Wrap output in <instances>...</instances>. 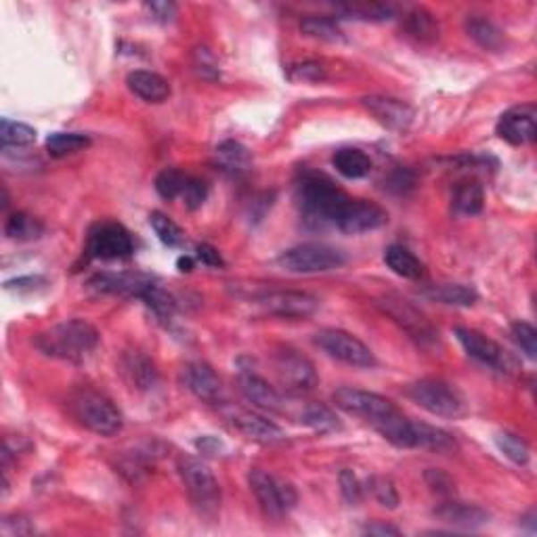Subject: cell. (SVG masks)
<instances>
[{
  "label": "cell",
  "instance_id": "60d3db41",
  "mask_svg": "<svg viewBox=\"0 0 537 537\" xmlns=\"http://www.w3.org/2000/svg\"><path fill=\"white\" fill-rule=\"evenodd\" d=\"M496 448L502 451V454L508 457L510 462L518 464V466H524L531 457L527 441L518 437V434L508 432V431L496 434Z\"/></svg>",
  "mask_w": 537,
  "mask_h": 537
},
{
  "label": "cell",
  "instance_id": "74e56055",
  "mask_svg": "<svg viewBox=\"0 0 537 537\" xmlns=\"http://www.w3.org/2000/svg\"><path fill=\"white\" fill-rule=\"evenodd\" d=\"M4 233L9 239L15 241H32L45 233V225L28 213H13L4 222Z\"/></svg>",
  "mask_w": 537,
  "mask_h": 537
},
{
  "label": "cell",
  "instance_id": "836d02e7",
  "mask_svg": "<svg viewBox=\"0 0 537 537\" xmlns=\"http://www.w3.org/2000/svg\"><path fill=\"white\" fill-rule=\"evenodd\" d=\"M46 152L51 158H65L76 152H82L90 145V138L82 132H53L46 137Z\"/></svg>",
  "mask_w": 537,
  "mask_h": 537
},
{
  "label": "cell",
  "instance_id": "f6af8a7d",
  "mask_svg": "<svg viewBox=\"0 0 537 537\" xmlns=\"http://www.w3.org/2000/svg\"><path fill=\"white\" fill-rule=\"evenodd\" d=\"M288 80L292 82H323L328 78V70L319 62H298L286 68Z\"/></svg>",
  "mask_w": 537,
  "mask_h": 537
},
{
  "label": "cell",
  "instance_id": "d4e9b609",
  "mask_svg": "<svg viewBox=\"0 0 537 537\" xmlns=\"http://www.w3.org/2000/svg\"><path fill=\"white\" fill-rule=\"evenodd\" d=\"M214 160L222 172L233 174V177H241L252 168V155L248 147L238 141H225L216 147Z\"/></svg>",
  "mask_w": 537,
  "mask_h": 537
},
{
  "label": "cell",
  "instance_id": "9f6ffc18",
  "mask_svg": "<svg viewBox=\"0 0 537 537\" xmlns=\"http://www.w3.org/2000/svg\"><path fill=\"white\" fill-rule=\"evenodd\" d=\"M196 449L200 451V454L216 456L222 449V443L216 437H213V434H206V437L197 439V441H196Z\"/></svg>",
  "mask_w": 537,
  "mask_h": 537
},
{
  "label": "cell",
  "instance_id": "ee69618b",
  "mask_svg": "<svg viewBox=\"0 0 537 537\" xmlns=\"http://www.w3.org/2000/svg\"><path fill=\"white\" fill-rule=\"evenodd\" d=\"M367 490L373 498H376V502L380 506H384V508H397L399 506V493H397L395 482L390 479H386V476H370L367 479Z\"/></svg>",
  "mask_w": 537,
  "mask_h": 537
},
{
  "label": "cell",
  "instance_id": "ba28073f",
  "mask_svg": "<svg viewBox=\"0 0 537 537\" xmlns=\"http://www.w3.org/2000/svg\"><path fill=\"white\" fill-rule=\"evenodd\" d=\"M331 399H334L336 407H340L342 412L357 415V418H364L367 424H372L373 428L382 424V422L386 418H390V415L401 412V409L390 399H386V397L370 393V390L351 389V386H342V389H338Z\"/></svg>",
  "mask_w": 537,
  "mask_h": 537
},
{
  "label": "cell",
  "instance_id": "ab89813d",
  "mask_svg": "<svg viewBox=\"0 0 537 537\" xmlns=\"http://www.w3.org/2000/svg\"><path fill=\"white\" fill-rule=\"evenodd\" d=\"M149 225H152L154 233L158 235V239L162 244L168 246V248H177V246L183 244L185 233L183 229H180L177 222H174L171 216H166L164 213H155L149 214Z\"/></svg>",
  "mask_w": 537,
  "mask_h": 537
},
{
  "label": "cell",
  "instance_id": "7402d4cb",
  "mask_svg": "<svg viewBox=\"0 0 537 537\" xmlns=\"http://www.w3.org/2000/svg\"><path fill=\"white\" fill-rule=\"evenodd\" d=\"M231 424L238 428V431L248 437L250 441L256 443H277L283 439L281 428L273 424V422L264 418L261 414L248 412V409H235L231 414Z\"/></svg>",
  "mask_w": 537,
  "mask_h": 537
},
{
  "label": "cell",
  "instance_id": "f5cc1de1",
  "mask_svg": "<svg viewBox=\"0 0 537 537\" xmlns=\"http://www.w3.org/2000/svg\"><path fill=\"white\" fill-rule=\"evenodd\" d=\"M45 283H46V280L40 275L15 277V280H9L7 283H4V289H9V292H36V289L45 286Z\"/></svg>",
  "mask_w": 537,
  "mask_h": 537
},
{
  "label": "cell",
  "instance_id": "f1b7e54d",
  "mask_svg": "<svg viewBox=\"0 0 537 537\" xmlns=\"http://www.w3.org/2000/svg\"><path fill=\"white\" fill-rule=\"evenodd\" d=\"M336 13L347 20L359 21H389L395 17V9L384 3H367V0H353V3H338Z\"/></svg>",
  "mask_w": 537,
  "mask_h": 537
},
{
  "label": "cell",
  "instance_id": "3957f363",
  "mask_svg": "<svg viewBox=\"0 0 537 537\" xmlns=\"http://www.w3.org/2000/svg\"><path fill=\"white\" fill-rule=\"evenodd\" d=\"M71 412L76 420L90 432L112 437L122 431V414L110 397L95 389H80L71 397Z\"/></svg>",
  "mask_w": 537,
  "mask_h": 537
},
{
  "label": "cell",
  "instance_id": "4fadbf2b",
  "mask_svg": "<svg viewBox=\"0 0 537 537\" xmlns=\"http://www.w3.org/2000/svg\"><path fill=\"white\" fill-rule=\"evenodd\" d=\"M273 367L280 382L286 386L289 393H306L317 384L315 365L305 355L294 351V348L281 347L273 355Z\"/></svg>",
  "mask_w": 537,
  "mask_h": 537
},
{
  "label": "cell",
  "instance_id": "c3c4849f",
  "mask_svg": "<svg viewBox=\"0 0 537 537\" xmlns=\"http://www.w3.org/2000/svg\"><path fill=\"white\" fill-rule=\"evenodd\" d=\"M424 481H426V485L431 487V491L437 493V496L449 499L456 493L454 479H451L449 474H445L443 470H437V468L426 470Z\"/></svg>",
  "mask_w": 537,
  "mask_h": 537
},
{
  "label": "cell",
  "instance_id": "52a82bcc",
  "mask_svg": "<svg viewBox=\"0 0 537 537\" xmlns=\"http://www.w3.org/2000/svg\"><path fill=\"white\" fill-rule=\"evenodd\" d=\"M250 490L255 491V496L261 504V508L267 512L269 516L280 518L297 506L298 493L294 490L292 482L277 479V476L269 474L267 470L252 468L248 474Z\"/></svg>",
  "mask_w": 537,
  "mask_h": 537
},
{
  "label": "cell",
  "instance_id": "44dd1931",
  "mask_svg": "<svg viewBox=\"0 0 537 537\" xmlns=\"http://www.w3.org/2000/svg\"><path fill=\"white\" fill-rule=\"evenodd\" d=\"M183 382L200 401L216 403L222 395V382L204 361H191L183 367Z\"/></svg>",
  "mask_w": 537,
  "mask_h": 537
},
{
  "label": "cell",
  "instance_id": "d6a6232c",
  "mask_svg": "<svg viewBox=\"0 0 537 537\" xmlns=\"http://www.w3.org/2000/svg\"><path fill=\"white\" fill-rule=\"evenodd\" d=\"M300 32L309 38L323 40V42H342L345 40V32L338 26L336 20L325 15H306L300 21Z\"/></svg>",
  "mask_w": 537,
  "mask_h": 537
},
{
  "label": "cell",
  "instance_id": "5bb4252c",
  "mask_svg": "<svg viewBox=\"0 0 537 537\" xmlns=\"http://www.w3.org/2000/svg\"><path fill=\"white\" fill-rule=\"evenodd\" d=\"M496 132L502 141H506L508 145H515V147L533 143L537 137L535 105L524 104V105L512 107V110L504 112L498 120Z\"/></svg>",
  "mask_w": 537,
  "mask_h": 537
},
{
  "label": "cell",
  "instance_id": "11a10c76",
  "mask_svg": "<svg viewBox=\"0 0 537 537\" xmlns=\"http://www.w3.org/2000/svg\"><path fill=\"white\" fill-rule=\"evenodd\" d=\"M196 258L200 261L202 264H206V267H222L225 264V261H222L221 252L214 248V246L210 244H200L196 248Z\"/></svg>",
  "mask_w": 537,
  "mask_h": 537
},
{
  "label": "cell",
  "instance_id": "cb8c5ba5",
  "mask_svg": "<svg viewBox=\"0 0 537 537\" xmlns=\"http://www.w3.org/2000/svg\"><path fill=\"white\" fill-rule=\"evenodd\" d=\"M122 372L129 378L132 389L149 390L158 382V370L155 364L143 351H129L122 357Z\"/></svg>",
  "mask_w": 537,
  "mask_h": 537
},
{
  "label": "cell",
  "instance_id": "e575fe53",
  "mask_svg": "<svg viewBox=\"0 0 537 537\" xmlns=\"http://www.w3.org/2000/svg\"><path fill=\"white\" fill-rule=\"evenodd\" d=\"M143 300L145 306L158 317V322L168 323L174 317V311H177V303H174L172 294H168L164 288L160 286L158 281H154L152 286L143 292V297L138 298Z\"/></svg>",
  "mask_w": 537,
  "mask_h": 537
},
{
  "label": "cell",
  "instance_id": "ac0fdd59",
  "mask_svg": "<svg viewBox=\"0 0 537 537\" xmlns=\"http://www.w3.org/2000/svg\"><path fill=\"white\" fill-rule=\"evenodd\" d=\"M389 221V214L386 210H382L378 204L367 202V200H355L348 204L345 216H342L340 222H338V231L348 233V235H357V233H367L373 231V229H380L386 225Z\"/></svg>",
  "mask_w": 537,
  "mask_h": 537
},
{
  "label": "cell",
  "instance_id": "7dc6e473",
  "mask_svg": "<svg viewBox=\"0 0 537 537\" xmlns=\"http://www.w3.org/2000/svg\"><path fill=\"white\" fill-rule=\"evenodd\" d=\"M338 482H340V493L347 504L357 506L361 499H364V485H361V481L357 479V474H355L353 470L348 468L342 470L340 476H338Z\"/></svg>",
  "mask_w": 537,
  "mask_h": 537
},
{
  "label": "cell",
  "instance_id": "5b68a950",
  "mask_svg": "<svg viewBox=\"0 0 537 537\" xmlns=\"http://www.w3.org/2000/svg\"><path fill=\"white\" fill-rule=\"evenodd\" d=\"M407 397L415 406L426 409L428 414L439 415V418L457 420L466 415V403H464L462 395L443 380H418V382L407 386Z\"/></svg>",
  "mask_w": 537,
  "mask_h": 537
},
{
  "label": "cell",
  "instance_id": "9c48e42d",
  "mask_svg": "<svg viewBox=\"0 0 537 537\" xmlns=\"http://www.w3.org/2000/svg\"><path fill=\"white\" fill-rule=\"evenodd\" d=\"M376 305L386 315L393 319L403 331H407L409 338H414L418 345L431 347L439 340V331L434 330V325L428 322L424 313L415 309L409 300L397 297V294H386V297L378 298Z\"/></svg>",
  "mask_w": 537,
  "mask_h": 537
},
{
  "label": "cell",
  "instance_id": "603a6c76",
  "mask_svg": "<svg viewBox=\"0 0 537 537\" xmlns=\"http://www.w3.org/2000/svg\"><path fill=\"white\" fill-rule=\"evenodd\" d=\"M126 87L145 104H162L171 96V84L164 76L147 70H135L126 76Z\"/></svg>",
  "mask_w": 537,
  "mask_h": 537
},
{
  "label": "cell",
  "instance_id": "b9f144b4",
  "mask_svg": "<svg viewBox=\"0 0 537 537\" xmlns=\"http://www.w3.org/2000/svg\"><path fill=\"white\" fill-rule=\"evenodd\" d=\"M187 174L180 172L179 168H164L158 177H155V191L164 200H174V197L183 196L187 185Z\"/></svg>",
  "mask_w": 537,
  "mask_h": 537
},
{
  "label": "cell",
  "instance_id": "bcb514c9",
  "mask_svg": "<svg viewBox=\"0 0 537 537\" xmlns=\"http://www.w3.org/2000/svg\"><path fill=\"white\" fill-rule=\"evenodd\" d=\"M512 338H515L518 348H521L529 359L537 357V331L533 325L527 322L512 323Z\"/></svg>",
  "mask_w": 537,
  "mask_h": 537
},
{
  "label": "cell",
  "instance_id": "4316f807",
  "mask_svg": "<svg viewBox=\"0 0 537 537\" xmlns=\"http://www.w3.org/2000/svg\"><path fill=\"white\" fill-rule=\"evenodd\" d=\"M431 449L437 454H451L457 449L456 439L443 428L424 424V422H414V449Z\"/></svg>",
  "mask_w": 537,
  "mask_h": 537
},
{
  "label": "cell",
  "instance_id": "9a60e30c",
  "mask_svg": "<svg viewBox=\"0 0 537 537\" xmlns=\"http://www.w3.org/2000/svg\"><path fill=\"white\" fill-rule=\"evenodd\" d=\"M361 105L376 118L384 129L403 132L409 129L414 120V110L409 107L406 101L395 99V96H384V95H370L361 99Z\"/></svg>",
  "mask_w": 537,
  "mask_h": 537
},
{
  "label": "cell",
  "instance_id": "7bdbcfd3",
  "mask_svg": "<svg viewBox=\"0 0 537 537\" xmlns=\"http://www.w3.org/2000/svg\"><path fill=\"white\" fill-rule=\"evenodd\" d=\"M191 63L196 74L202 78V80L208 82H216L221 80V65L219 59L214 57V53L210 51L208 46H196L191 53Z\"/></svg>",
  "mask_w": 537,
  "mask_h": 537
},
{
  "label": "cell",
  "instance_id": "8992f818",
  "mask_svg": "<svg viewBox=\"0 0 537 537\" xmlns=\"http://www.w3.org/2000/svg\"><path fill=\"white\" fill-rule=\"evenodd\" d=\"M345 263V252L328 244H300L281 252L277 258V264L289 273H325L340 269Z\"/></svg>",
  "mask_w": 537,
  "mask_h": 537
},
{
  "label": "cell",
  "instance_id": "277c9868",
  "mask_svg": "<svg viewBox=\"0 0 537 537\" xmlns=\"http://www.w3.org/2000/svg\"><path fill=\"white\" fill-rule=\"evenodd\" d=\"M177 470L193 506L206 516L216 515L221 506V485L208 464L197 457L183 456L179 457Z\"/></svg>",
  "mask_w": 537,
  "mask_h": 537
},
{
  "label": "cell",
  "instance_id": "7c38bea8",
  "mask_svg": "<svg viewBox=\"0 0 537 537\" xmlns=\"http://www.w3.org/2000/svg\"><path fill=\"white\" fill-rule=\"evenodd\" d=\"M256 305L269 315L281 319H306L319 309V298L297 289H269L256 298Z\"/></svg>",
  "mask_w": 537,
  "mask_h": 537
},
{
  "label": "cell",
  "instance_id": "6f0895ef",
  "mask_svg": "<svg viewBox=\"0 0 537 537\" xmlns=\"http://www.w3.org/2000/svg\"><path fill=\"white\" fill-rule=\"evenodd\" d=\"M364 533L365 535H380V537H386V535H399L401 531L393 527V524H386V523H370L365 524L364 527Z\"/></svg>",
  "mask_w": 537,
  "mask_h": 537
},
{
  "label": "cell",
  "instance_id": "2e32d148",
  "mask_svg": "<svg viewBox=\"0 0 537 537\" xmlns=\"http://www.w3.org/2000/svg\"><path fill=\"white\" fill-rule=\"evenodd\" d=\"M155 280L145 273H96L88 280V289L96 294H112V297L141 298L143 292Z\"/></svg>",
  "mask_w": 537,
  "mask_h": 537
},
{
  "label": "cell",
  "instance_id": "4dcf8cb0",
  "mask_svg": "<svg viewBox=\"0 0 537 537\" xmlns=\"http://www.w3.org/2000/svg\"><path fill=\"white\" fill-rule=\"evenodd\" d=\"M426 298L437 300L441 305L451 306H473L479 294L473 288L462 286V283H439V286H428L424 292Z\"/></svg>",
  "mask_w": 537,
  "mask_h": 537
},
{
  "label": "cell",
  "instance_id": "1f68e13d",
  "mask_svg": "<svg viewBox=\"0 0 537 537\" xmlns=\"http://www.w3.org/2000/svg\"><path fill=\"white\" fill-rule=\"evenodd\" d=\"M482 204H485V191H482L481 183H476V180H464V183L456 187L454 197H451L454 213L464 216L479 214L482 210Z\"/></svg>",
  "mask_w": 537,
  "mask_h": 537
},
{
  "label": "cell",
  "instance_id": "681fc988",
  "mask_svg": "<svg viewBox=\"0 0 537 537\" xmlns=\"http://www.w3.org/2000/svg\"><path fill=\"white\" fill-rule=\"evenodd\" d=\"M180 197H183L185 206L189 210L202 208V204L206 202V197H208V185L204 183L202 179L189 177V179H187V185H185L183 196H180Z\"/></svg>",
  "mask_w": 537,
  "mask_h": 537
},
{
  "label": "cell",
  "instance_id": "816d5d0a",
  "mask_svg": "<svg viewBox=\"0 0 537 537\" xmlns=\"http://www.w3.org/2000/svg\"><path fill=\"white\" fill-rule=\"evenodd\" d=\"M145 9L160 23H171L177 17V4L168 3V0H154V3L145 4Z\"/></svg>",
  "mask_w": 537,
  "mask_h": 537
},
{
  "label": "cell",
  "instance_id": "d6986e66",
  "mask_svg": "<svg viewBox=\"0 0 537 537\" xmlns=\"http://www.w3.org/2000/svg\"><path fill=\"white\" fill-rule=\"evenodd\" d=\"M454 334L464 351L473 359L479 361V364L490 365L493 370H502V367H506V353L499 348L498 342L491 340V338H487L485 334H481V331L470 328H456Z\"/></svg>",
  "mask_w": 537,
  "mask_h": 537
},
{
  "label": "cell",
  "instance_id": "680465c9",
  "mask_svg": "<svg viewBox=\"0 0 537 537\" xmlns=\"http://www.w3.org/2000/svg\"><path fill=\"white\" fill-rule=\"evenodd\" d=\"M177 267H179V271H183V273H189V271L193 269V258L191 256H180L177 261Z\"/></svg>",
  "mask_w": 537,
  "mask_h": 537
},
{
  "label": "cell",
  "instance_id": "83f0119b",
  "mask_svg": "<svg viewBox=\"0 0 537 537\" xmlns=\"http://www.w3.org/2000/svg\"><path fill=\"white\" fill-rule=\"evenodd\" d=\"M331 166L345 179H364L372 171V158L364 149L345 147L331 155Z\"/></svg>",
  "mask_w": 537,
  "mask_h": 537
},
{
  "label": "cell",
  "instance_id": "8fae6325",
  "mask_svg": "<svg viewBox=\"0 0 537 537\" xmlns=\"http://www.w3.org/2000/svg\"><path fill=\"white\" fill-rule=\"evenodd\" d=\"M135 250L132 238L120 222H96L90 229L87 241V255L88 258L96 261H120V258H129Z\"/></svg>",
  "mask_w": 537,
  "mask_h": 537
},
{
  "label": "cell",
  "instance_id": "f35d334b",
  "mask_svg": "<svg viewBox=\"0 0 537 537\" xmlns=\"http://www.w3.org/2000/svg\"><path fill=\"white\" fill-rule=\"evenodd\" d=\"M0 141H3V149L26 147V145H32L36 141V130L23 122L3 118V122H0Z\"/></svg>",
  "mask_w": 537,
  "mask_h": 537
},
{
  "label": "cell",
  "instance_id": "8d00e7d4",
  "mask_svg": "<svg viewBox=\"0 0 537 537\" xmlns=\"http://www.w3.org/2000/svg\"><path fill=\"white\" fill-rule=\"evenodd\" d=\"M406 32L418 42H432L439 38V23L426 9H414L406 15Z\"/></svg>",
  "mask_w": 537,
  "mask_h": 537
},
{
  "label": "cell",
  "instance_id": "e0dca14e",
  "mask_svg": "<svg viewBox=\"0 0 537 537\" xmlns=\"http://www.w3.org/2000/svg\"><path fill=\"white\" fill-rule=\"evenodd\" d=\"M238 386L241 390V395L248 399L252 406H256L258 409H264V412H281L283 399L281 395L277 393L275 386H271L267 380H264L261 373H256L250 365H241L238 372Z\"/></svg>",
  "mask_w": 537,
  "mask_h": 537
},
{
  "label": "cell",
  "instance_id": "db71d44e",
  "mask_svg": "<svg viewBox=\"0 0 537 537\" xmlns=\"http://www.w3.org/2000/svg\"><path fill=\"white\" fill-rule=\"evenodd\" d=\"M0 531H3V535L15 537V535H29L34 531V527L29 524V521H26V518H21V516H7L3 521V527H0Z\"/></svg>",
  "mask_w": 537,
  "mask_h": 537
},
{
  "label": "cell",
  "instance_id": "6da1fadb",
  "mask_svg": "<svg viewBox=\"0 0 537 537\" xmlns=\"http://www.w3.org/2000/svg\"><path fill=\"white\" fill-rule=\"evenodd\" d=\"M353 197L334 180L319 172L300 174L297 183V204L311 227H338Z\"/></svg>",
  "mask_w": 537,
  "mask_h": 537
},
{
  "label": "cell",
  "instance_id": "ffe728a7",
  "mask_svg": "<svg viewBox=\"0 0 537 537\" xmlns=\"http://www.w3.org/2000/svg\"><path fill=\"white\" fill-rule=\"evenodd\" d=\"M434 516H437L441 523L449 524L451 529H460V531L481 529L485 527L491 518L490 512L482 510L481 506L456 502V499H448V502L437 506Z\"/></svg>",
  "mask_w": 537,
  "mask_h": 537
},
{
  "label": "cell",
  "instance_id": "7a4b0ae2",
  "mask_svg": "<svg viewBox=\"0 0 537 537\" xmlns=\"http://www.w3.org/2000/svg\"><path fill=\"white\" fill-rule=\"evenodd\" d=\"M34 345L53 359L82 364L99 345V331L84 319H68L36 336Z\"/></svg>",
  "mask_w": 537,
  "mask_h": 537
},
{
  "label": "cell",
  "instance_id": "f907efd6",
  "mask_svg": "<svg viewBox=\"0 0 537 537\" xmlns=\"http://www.w3.org/2000/svg\"><path fill=\"white\" fill-rule=\"evenodd\" d=\"M386 189L393 191V193H399V196H403V193L412 191L415 187V177L412 171H407V168H397L395 172H390V177L386 179Z\"/></svg>",
  "mask_w": 537,
  "mask_h": 537
},
{
  "label": "cell",
  "instance_id": "484cf974",
  "mask_svg": "<svg viewBox=\"0 0 537 537\" xmlns=\"http://www.w3.org/2000/svg\"><path fill=\"white\" fill-rule=\"evenodd\" d=\"M466 34L476 45L490 53H502L506 46V36L496 23L481 15H473L466 20Z\"/></svg>",
  "mask_w": 537,
  "mask_h": 537
},
{
  "label": "cell",
  "instance_id": "30bf717a",
  "mask_svg": "<svg viewBox=\"0 0 537 537\" xmlns=\"http://www.w3.org/2000/svg\"><path fill=\"white\" fill-rule=\"evenodd\" d=\"M315 342L323 348L330 357L342 364L361 367V370H372L378 365L372 348L361 342L357 336L348 334L345 330H322L315 334Z\"/></svg>",
  "mask_w": 537,
  "mask_h": 537
},
{
  "label": "cell",
  "instance_id": "d590c367",
  "mask_svg": "<svg viewBox=\"0 0 537 537\" xmlns=\"http://www.w3.org/2000/svg\"><path fill=\"white\" fill-rule=\"evenodd\" d=\"M300 422L305 426L313 428L315 432H336L342 428L334 409L323 406V403H309V406H305L303 414H300Z\"/></svg>",
  "mask_w": 537,
  "mask_h": 537
},
{
  "label": "cell",
  "instance_id": "f546056e",
  "mask_svg": "<svg viewBox=\"0 0 537 537\" xmlns=\"http://www.w3.org/2000/svg\"><path fill=\"white\" fill-rule=\"evenodd\" d=\"M384 263L386 267L393 271L395 275L403 277V280L415 281L424 275V264L420 263V258L415 256L414 252L403 248V246H389V248L384 250Z\"/></svg>",
  "mask_w": 537,
  "mask_h": 537
}]
</instances>
